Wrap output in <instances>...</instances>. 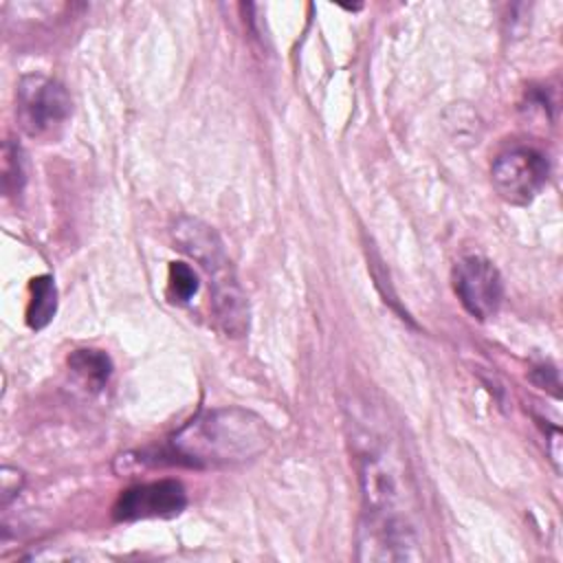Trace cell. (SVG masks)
<instances>
[{
  "instance_id": "cell-7",
  "label": "cell",
  "mask_w": 563,
  "mask_h": 563,
  "mask_svg": "<svg viewBox=\"0 0 563 563\" xmlns=\"http://www.w3.org/2000/svg\"><path fill=\"white\" fill-rule=\"evenodd\" d=\"M187 506L185 486L176 479H158L147 484H136L123 490L112 508L117 521L136 519H167L176 517Z\"/></svg>"
},
{
  "instance_id": "cell-1",
  "label": "cell",
  "mask_w": 563,
  "mask_h": 563,
  "mask_svg": "<svg viewBox=\"0 0 563 563\" xmlns=\"http://www.w3.org/2000/svg\"><path fill=\"white\" fill-rule=\"evenodd\" d=\"M273 440L268 424L242 407L198 413L172 438L174 453L200 468L240 466L260 457Z\"/></svg>"
},
{
  "instance_id": "cell-3",
  "label": "cell",
  "mask_w": 563,
  "mask_h": 563,
  "mask_svg": "<svg viewBox=\"0 0 563 563\" xmlns=\"http://www.w3.org/2000/svg\"><path fill=\"white\" fill-rule=\"evenodd\" d=\"M15 114L24 132L44 136L64 125L70 114V97L62 84L31 75L20 81Z\"/></svg>"
},
{
  "instance_id": "cell-13",
  "label": "cell",
  "mask_w": 563,
  "mask_h": 563,
  "mask_svg": "<svg viewBox=\"0 0 563 563\" xmlns=\"http://www.w3.org/2000/svg\"><path fill=\"white\" fill-rule=\"evenodd\" d=\"M2 506H7L22 488V482H24V475L18 471V468H11V466H4L2 468Z\"/></svg>"
},
{
  "instance_id": "cell-12",
  "label": "cell",
  "mask_w": 563,
  "mask_h": 563,
  "mask_svg": "<svg viewBox=\"0 0 563 563\" xmlns=\"http://www.w3.org/2000/svg\"><path fill=\"white\" fill-rule=\"evenodd\" d=\"M24 185V161L20 145H13L11 141L2 147V189L7 196L20 191Z\"/></svg>"
},
{
  "instance_id": "cell-6",
  "label": "cell",
  "mask_w": 563,
  "mask_h": 563,
  "mask_svg": "<svg viewBox=\"0 0 563 563\" xmlns=\"http://www.w3.org/2000/svg\"><path fill=\"white\" fill-rule=\"evenodd\" d=\"M453 288L464 310L484 321L497 314L504 299V282L495 264L482 255H466L453 266Z\"/></svg>"
},
{
  "instance_id": "cell-9",
  "label": "cell",
  "mask_w": 563,
  "mask_h": 563,
  "mask_svg": "<svg viewBox=\"0 0 563 563\" xmlns=\"http://www.w3.org/2000/svg\"><path fill=\"white\" fill-rule=\"evenodd\" d=\"M29 308H26V323L33 330L46 328L55 312H57V288L51 275H37L29 284Z\"/></svg>"
},
{
  "instance_id": "cell-4",
  "label": "cell",
  "mask_w": 563,
  "mask_h": 563,
  "mask_svg": "<svg viewBox=\"0 0 563 563\" xmlns=\"http://www.w3.org/2000/svg\"><path fill=\"white\" fill-rule=\"evenodd\" d=\"M550 167L545 156L532 147H512L499 154L490 167L497 194L510 205H528L545 187Z\"/></svg>"
},
{
  "instance_id": "cell-8",
  "label": "cell",
  "mask_w": 563,
  "mask_h": 563,
  "mask_svg": "<svg viewBox=\"0 0 563 563\" xmlns=\"http://www.w3.org/2000/svg\"><path fill=\"white\" fill-rule=\"evenodd\" d=\"M202 268L209 273L211 308L220 330L227 336H244L249 330V301L229 257L220 255Z\"/></svg>"
},
{
  "instance_id": "cell-10",
  "label": "cell",
  "mask_w": 563,
  "mask_h": 563,
  "mask_svg": "<svg viewBox=\"0 0 563 563\" xmlns=\"http://www.w3.org/2000/svg\"><path fill=\"white\" fill-rule=\"evenodd\" d=\"M68 367L90 387V389H101L110 374H112V361L103 350H75L68 356Z\"/></svg>"
},
{
  "instance_id": "cell-2",
  "label": "cell",
  "mask_w": 563,
  "mask_h": 563,
  "mask_svg": "<svg viewBox=\"0 0 563 563\" xmlns=\"http://www.w3.org/2000/svg\"><path fill=\"white\" fill-rule=\"evenodd\" d=\"M354 451L365 517L416 521V488L398 446L374 429L361 427L354 433Z\"/></svg>"
},
{
  "instance_id": "cell-11",
  "label": "cell",
  "mask_w": 563,
  "mask_h": 563,
  "mask_svg": "<svg viewBox=\"0 0 563 563\" xmlns=\"http://www.w3.org/2000/svg\"><path fill=\"white\" fill-rule=\"evenodd\" d=\"M167 288L169 297L178 303L189 301L198 292V275L194 268L185 262H172L169 264V275H167Z\"/></svg>"
},
{
  "instance_id": "cell-5",
  "label": "cell",
  "mask_w": 563,
  "mask_h": 563,
  "mask_svg": "<svg viewBox=\"0 0 563 563\" xmlns=\"http://www.w3.org/2000/svg\"><path fill=\"white\" fill-rule=\"evenodd\" d=\"M422 537L416 521L365 517L358 528L361 561H416L422 559Z\"/></svg>"
}]
</instances>
